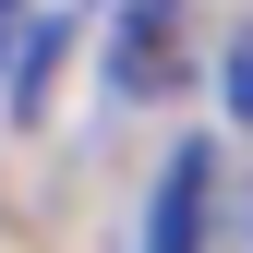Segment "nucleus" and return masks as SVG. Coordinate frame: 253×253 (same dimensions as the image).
<instances>
[{"label": "nucleus", "instance_id": "obj_3", "mask_svg": "<svg viewBox=\"0 0 253 253\" xmlns=\"http://www.w3.org/2000/svg\"><path fill=\"white\" fill-rule=\"evenodd\" d=\"M12 48H24V0H0V84H12Z\"/></svg>", "mask_w": 253, "mask_h": 253}, {"label": "nucleus", "instance_id": "obj_2", "mask_svg": "<svg viewBox=\"0 0 253 253\" xmlns=\"http://www.w3.org/2000/svg\"><path fill=\"white\" fill-rule=\"evenodd\" d=\"M229 121H253V24L229 37Z\"/></svg>", "mask_w": 253, "mask_h": 253}, {"label": "nucleus", "instance_id": "obj_1", "mask_svg": "<svg viewBox=\"0 0 253 253\" xmlns=\"http://www.w3.org/2000/svg\"><path fill=\"white\" fill-rule=\"evenodd\" d=\"M205 241V145H181L157 169V205H145V253H193Z\"/></svg>", "mask_w": 253, "mask_h": 253}]
</instances>
